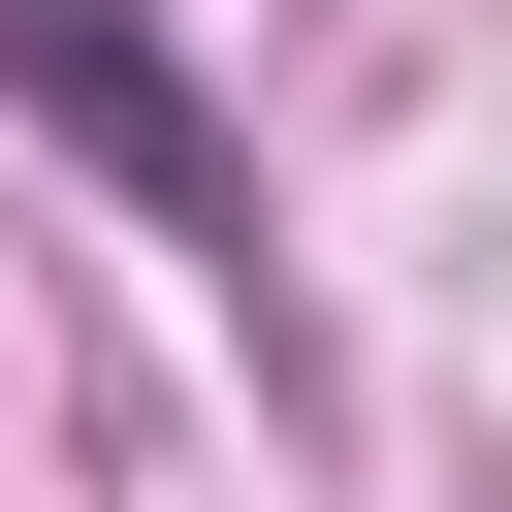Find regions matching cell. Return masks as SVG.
Listing matches in <instances>:
<instances>
[{
    "instance_id": "1",
    "label": "cell",
    "mask_w": 512,
    "mask_h": 512,
    "mask_svg": "<svg viewBox=\"0 0 512 512\" xmlns=\"http://www.w3.org/2000/svg\"><path fill=\"white\" fill-rule=\"evenodd\" d=\"M0 96H32V128L96 160V192H160V224L224 256V288H256V160H224V96H192V64L128 32V0H0Z\"/></svg>"
}]
</instances>
